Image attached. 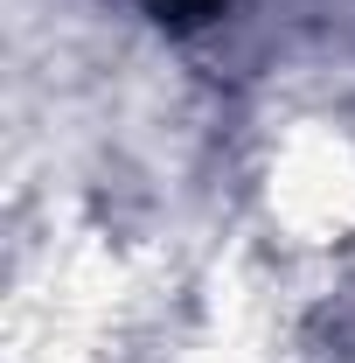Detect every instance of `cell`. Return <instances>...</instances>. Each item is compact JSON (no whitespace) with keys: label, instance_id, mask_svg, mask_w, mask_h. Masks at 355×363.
<instances>
[{"label":"cell","instance_id":"1","mask_svg":"<svg viewBox=\"0 0 355 363\" xmlns=\"http://www.w3.org/2000/svg\"><path fill=\"white\" fill-rule=\"evenodd\" d=\"M153 21H168V28H209L230 0H139Z\"/></svg>","mask_w":355,"mask_h":363}]
</instances>
